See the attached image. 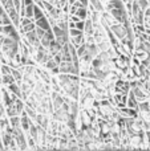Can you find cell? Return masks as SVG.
Segmentation results:
<instances>
[{
	"mask_svg": "<svg viewBox=\"0 0 150 151\" xmlns=\"http://www.w3.org/2000/svg\"><path fill=\"white\" fill-rule=\"evenodd\" d=\"M82 35L81 29H77V28H69V37H76Z\"/></svg>",
	"mask_w": 150,
	"mask_h": 151,
	"instance_id": "cell-4",
	"label": "cell"
},
{
	"mask_svg": "<svg viewBox=\"0 0 150 151\" xmlns=\"http://www.w3.org/2000/svg\"><path fill=\"white\" fill-rule=\"evenodd\" d=\"M35 24H36V27H40V28L45 29V31H49V21H48V19L44 17V16L40 19H36Z\"/></svg>",
	"mask_w": 150,
	"mask_h": 151,
	"instance_id": "cell-3",
	"label": "cell"
},
{
	"mask_svg": "<svg viewBox=\"0 0 150 151\" xmlns=\"http://www.w3.org/2000/svg\"><path fill=\"white\" fill-rule=\"evenodd\" d=\"M80 114H81L82 125L87 126V127H89V126L92 125V121H93V118L90 117V114H89V113H88L85 109H81V110H80Z\"/></svg>",
	"mask_w": 150,
	"mask_h": 151,
	"instance_id": "cell-2",
	"label": "cell"
},
{
	"mask_svg": "<svg viewBox=\"0 0 150 151\" xmlns=\"http://www.w3.org/2000/svg\"><path fill=\"white\" fill-rule=\"evenodd\" d=\"M80 102H81V109L88 110V109H90V107H92L93 105L96 104V99H94V97H93V96H90V94H87V96H85Z\"/></svg>",
	"mask_w": 150,
	"mask_h": 151,
	"instance_id": "cell-1",
	"label": "cell"
}]
</instances>
